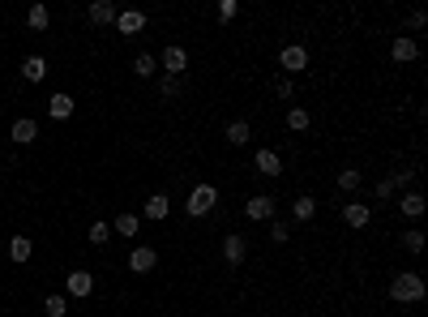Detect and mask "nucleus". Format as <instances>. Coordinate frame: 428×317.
Returning a JSON list of instances; mask_svg holds the SVG:
<instances>
[{"mask_svg": "<svg viewBox=\"0 0 428 317\" xmlns=\"http://www.w3.org/2000/svg\"><path fill=\"white\" fill-rule=\"evenodd\" d=\"M214 206H219V189L201 180V185H193L189 197H184V215H189V219H210Z\"/></svg>", "mask_w": 428, "mask_h": 317, "instance_id": "nucleus-1", "label": "nucleus"}, {"mask_svg": "<svg viewBox=\"0 0 428 317\" xmlns=\"http://www.w3.org/2000/svg\"><path fill=\"white\" fill-rule=\"evenodd\" d=\"M424 296H428V287H424V279H420L415 271H403V275L390 279V300H398V304H420Z\"/></svg>", "mask_w": 428, "mask_h": 317, "instance_id": "nucleus-2", "label": "nucleus"}, {"mask_svg": "<svg viewBox=\"0 0 428 317\" xmlns=\"http://www.w3.org/2000/svg\"><path fill=\"white\" fill-rule=\"evenodd\" d=\"M275 215H279V201L270 193H253L244 201V219L248 223H275Z\"/></svg>", "mask_w": 428, "mask_h": 317, "instance_id": "nucleus-3", "label": "nucleus"}, {"mask_svg": "<svg viewBox=\"0 0 428 317\" xmlns=\"http://www.w3.org/2000/svg\"><path fill=\"white\" fill-rule=\"evenodd\" d=\"M279 69H283V77H300L308 69V47L304 43H287L279 51Z\"/></svg>", "mask_w": 428, "mask_h": 317, "instance_id": "nucleus-4", "label": "nucleus"}, {"mask_svg": "<svg viewBox=\"0 0 428 317\" xmlns=\"http://www.w3.org/2000/svg\"><path fill=\"white\" fill-rule=\"evenodd\" d=\"M244 257H248V236L227 232L223 236V261H227V266H244Z\"/></svg>", "mask_w": 428, "mask_h": 317, "instance_id": "nucleus-5", "label": "nucleus"}, {"mask_svg": "<svg viewBox=\"0 0 428 317\" xmlns=\"http://www.w3.org/2000/svg\"><path fill=\"white\" fill-rule=\"evenodd\" d=\"M172 215V197L168 193H150L146 201H141V219H150V223H163Z\"/></svg>", "mask_w": 428, "mask_h": 317, "instance_id": "nucleus-6", "label": "nucleus"}, {"mask_svg": "<svg viewBox=\"0 0 428 317\" xmlns=\"http://www.w3.org/2000/svg\"><path fill=\"white\" fill-rule=\"evenodd\" d=\"M154 266H158V249H154V244H137V249L129 253V271H133V275H150Z\"/></svg>", "mask_w": 428, "mask_h": 317, "instance_id": "nucleus-7", "label": "nucleus"}, {"mask_svg": "<svg viewBox=\"0 0 428 317\" xmlns=\"http://www.w3.org/2000/svg\"><path fill=\"white\" fill-rule=\"evenodd\" d=\"M158 69H163L168 77H180V73L189 69V51H184V47H176V43H172V47H163V61H158Z\"/></svg>", "mask_w": 428, "mask_h": 317, "instance_id": "nucleus-8", "label": "nucleus"}, {"mask_svg": "<svg viewBox=\"0 0 428 317\" xmlns=\"http://www.w3.org/2000/svg\"><path fill=\"white\" fill-rule=\"evenodd\" d=\"M420 56V43H415V35H398L394 43H390V61L394 65H411Z\"/></svg>", "mask_w": 428, "mask_h": 317, "instance_id": "nucleus-9", "label": "nucleus"}, {"mask_svg": "<svg viewBox=\"0 0 428 317\" xmlns=\"http://www.w3.org/2000/svg\"><path fill=\"white\" fill-rule=\"evenodd\" d=\"M343 223H347V228H355V232H360V228H368V223H372V206L351 197V201L343 206Z\"/></svg>", "mask_w": 428, "mask_h": 317, "instance_id": "nucleus-10", "label": "nucleus"}, {"mask_svg": "<svg viewBox=\"0 0 428 317\" xmlns=\"http://www.w3.org/2000/svg\"><path fill=\"white\" fill-rule=\"evenodd\" d=\"M65 292L77 296V300L94 296V275H90V271H69V275H65Z\"/></svg>", "mask_w": 428, "mask_h": 317, "instance_id": "nucleus-11", "label": "nucleus"}, {"mask_svg": "<svg viewBox=\"0 0 428 317\" xmlns=\"http://www.w3.org/2000/svg\"><path fill=\"white\" fill-rule=\"evenodd\" d=\"M253 168H257L261 176H283V158H279V150H270V146H261V150L253 154Z\"/></svg>", "mask_w": 428, "mask_h": 317, "instance_id": "nucleus-12", "label": "nucleus"}, {"mask_svg": "<svg viewBox=\"0 0 428 317\" xmlns=\"http://www.w3.org/2000/svg\"><path fill=\"white\" fill-rule=\"evenodd\" d=\"M73 108H77V103H73V94H65V90H56V94L47 99V116L56 120V125H61V120H69V116H73Z\"/></svg>", "mask_w": 428, "mask_h": 317, "instance_id": "nucleus-13", "label": "nucleus"}, {"mask_svg": "<svg viewBox=\"0 0 428 317\" xmlns=\"http://www.w3.org/2000/svg\"><path fill=\"white\" fill-rule=\"evenodd\" d=\"M112 232L125 236V240H133V236L141 232V215H133V210H120V215L112 219Z\"/></svg>", "mask_w": 428, "mask_h": 317, "instance_id": "nucleus-14", "label": "nucleus"}, {"mask_svg": "<svg viewBox=\"0 0 428 317\" xmlns=\"http://www.w3.org/2000/svg\"><path fill=\"white\" fill-rule=\"evenodd\" d=\"M116 18H120V9L112 5V0H94L90 5V22L94 26H116Z\"/></svg>", "mask_w": 428, "mask_h": 317, "instance_id": "nucleus-15", "label": "nucleus"}, {"mask_svg": "<svg viewBox=\"0 0 428 317\" xmlns=\"http://www.w3.org/2000/svg\"><path fill=\"white\" fill-rule=\"evenodd\" d=\"M133 77H141V82L158 77V56H154V51H137V56H133Z\"/></svg>", "mask_w": 428, "mask_h": 317, "instance_id": "nucleus-16", "label": "nucleus"}, {"mask_svg": "<svg viewBox=\"0 0 428 317\" xmlns=\"http://www.w3.org/2000/svg\"><path fill=\"white\" fill-rule=\"evenodd\" d=\"M317 215V197L313 193H300L296 201H291V223H308Z\"/></svg>", "mask_w": 428, "mask_h": 317, "instance_id": "nucleus-17", "label": "nucleus"}, {"mask_svg": "<svg viewBox=\"0 0 428 317\" xmlns=\"http://www.w3.org/2000/svg\"><path fill=\"white\" fill-rule=\"evenodd\" d=\"M9 137H13L18 146H30V142L39 137V125H34L30 116H18V120H13V129H9Z\"/></svg>", "mask_w": 428, "mask_h": 317, "instance_id": "nucleus-18", "label": "nucleus"}, {"mask_svg": "<svg viewBox=\"0 0 428 317\" xmlns=\"http://www.w3.org/2000/svg\"><path fill=\"white\" fill-rule=\"evenodd\" d=\"M116 30H120V35H141V30H146V13H137V9H125V13L116 18Z\"/></svg>", "mask_w": 428, "mask_h": 317, "instance_id": "nucleus-19", "label": "nucleus"}, {"mask_svg": "<svg viewBox=\"0 0 428 317\" xmlns=\"http://www.w3.org/2000/svg\"><path fill=\"white\" fill-rule=\"evenodd\" d=\"M424 206H428V201H424V193H415V189L398 197V210H403V219H420V215H424Z\"/></svg>", "mask_w": 428, "mask_h": 317, "instance_id": "nucleus-20", "label": "nucleus"}, {"mask_svg": "<svg viewBox=\"0 0 428 317\" xmlns=\"http://www.w3.org/2000/svg\"><path fill=\"white\" fill-rule=\"evenodd\" d=\"M30 253H34V240H26V236H9V261H30Z\"/></svg>", "mask_w": 428, "mask_h": 317, "instance_id": "nucleus-21", "label": "nucleus"}, {"mask_svg": "<svg viewBox=\"0 0 428 317\" xmlns=\"http://www.w3.org/2000/svg\"><path fill=\"white\" fill-rule=\"evenodd\" d=\"M22 77H26V82H43V77H47V61H43V56H26V61H22Z\"/></svg>", "mask_w": 428, "mask_h": 317, "instance_id": "nucleus-22", "label": "nucleus"}, {"mask_svg": "<svg viewBox=\"0 0 428 317\" xmlns=\"http://www.w3.org/2000/svg\"><path fill=\"white\" fill-rule=\"evenodd\" d=\"M227 142H232V146H248V142H253L248 120H232V125H227Z\"/></svg>", "mask_w": 428, "mask_h": 317, "instance_id": "nucleus-23", "label": "nucleus"}, {"mask_svg": "<svg viewBox=\"0 0 428 317\" xmlns=\"http://www.w3.org/2000/svg\"><path fill=\"white\" fill-rule=\"evenodd\" d=\"M47 22H51L47 5H30V9H26V26H30V30H47Z\"/></svg>", "mask_w": 428, "mask_h": 317, "instance_id": "nucleus-24", "label": "nucleus"}, {"mask_svg": "<svg viewBox=\"0 0 428 317\" xmlns=\"http://www.w3.org/2000/svg\"><path fill=\"white\" fill-rule=\"evenodd\" d=\"M43 313H47V317H65V313H69V296H61V292H51V296L43 300Z\"/></svg>", "mask_w": 428, "mask_h": 317, "instance_id": "nucleus-25", "label": "nucleus"}, {"mask_svg": "<svg viewBox=\"0 0 428 317\" xmlns=\"http://www.w3.org/2000/svg\"><path fill=\"white\" fill-rule=\"evenodd\" d=\"M308 125H313V116H308V108H291V112H287V129H291V133H304Z\"/></svg>", "mask_w": 428, "mask_h": 317, "instance_id": "nucleus-26", "label": "nucleus"}, {"mask_svg": "<svg viewBox=\"0 0 428 317\" xmlns=\"http://www.w3.org/2000/svg\"><path fill=\"white\" fill-rule=\"evenodd\" d=\"M360 180H364V176H360V168H343V172H339V180H334V185H339V189H343V193H355V189H360Z\"/></svg>", "mask_w": 428, "mask_h": 317, "instance_id": "nucleus-27", "label": "nucleus"}, {"mask_svg": "<svg viewBox=\"0 0 428 317\" xmlns=\"http://www.w3.org/2000/svg\"><path fill=\"white\" fill-rule=\"evenodd\" d=\"M403 249H407V253H424V232H420V228H407V232H403Z\"/></svg>", "mask_w": 428, "mask_h": 317, "instance_id": "nucleus-28", "label": "nucleus"}, {"mask_svg": "<svg viewBox=\"0 0 428 317\" xmlns=\"http://www.w3.org/2000/svg\"><path fill=\"white\" fill-rule=\"evenodd\" d=\"M90 240H94V244H107V240H112V223H107V219H94V223H90Z\"/></svg>", "mask_w": 428, "mask_h": 317, "instance_id": "nucleus-29", "label": "nucleus"}, {"mask_svg": "<svg viewBox=\"0 0 428 317\" xmlns=\"http://www.w3.org/2000/svg\"><path fill=\"white\" fill-rule=\"evenodd\" d=\"M287 240H291V223L275 219V223H270V244H287Z\"/></svg>", "mask_w": 428, "mask_h": 317, "instance_id": "nucleus-30", "label": "nucleus"}, {"mask_svg": "<svg viewBox=\"0 0 428 317\" xmlns=\"http://www.w3.org/2000/svg\"><path fill=\"white\" fill-rule=\"evenodd\" d=\"M158 94H163V99H176V94H180V77H168V73H163V77H158Z\"/></svg>", "mask_w": 428, "mask_h": 317, "instance_id": "nucleus-31", "label": "nucleus"}, {"mask_svg": "<svg viewBox=\"0 0 428 317\" xmlns=\"http://www.w3.org/2000/svg\"><path fill=\"white\" fill-rule=\"evenodd\" d=\"M372 193H377V201H390V197H394L398 189H394V180H390V176H382L377 185H372Z\"/></svg>", "mask_w": 428, "mask_h": 317, "instance_id": "nucleus-32", "label": "nucleus"}, {"mask_svg": "<svg viewBox=\"0 0 428 317\" xmlns=\"http://www.w3.org/2000/svg\"><path fill=\"white\" fill-rule=\"evenodd\" d=\"M240 18V0H219V22H232Z\"/></svg>", "mask_w": 428, "mask_h": 317, "instance_id": "nucleus-33", "label": "nucleus"}, {"mask_svg": "<svg viewBox=\"0 0 428 317\" xmlns=\"http://www.w3.org/2000/svg\"><path fill=\"white\" fill-rule=\"evenodd\" d=\"M424 26H428V13L424 9H411L407 13V30H424Z\"/></svg>", "mask_w": 428, "mask_h": 317, "instance_id": "nucleus-34", "label": "nucleus"}, {"mask_svg": "<svg viewBox=\"0 0 428 317\" xmlns=\"http://www.w3.org/2000/svg\"><path fill=\"white\" fill-rule=\"evenodd\" d=\"M275 94H279V99H291V94H296L291 77H279V82H275Z\"/></svg>", "mask_w": 428, "mask_h": 317, "instance_id": "nucleus-35", "label": "nucleus"}, {"mask_svg": "<svg viewBox=\"0 0 428 317\" xmlns=\"http://www.w3.org/2000/svg\"><path fill=\"white\" fill-rule=\"evenodd\" d=\"M390 180H394V189H398V185H411V180H415V168H403V172H394Z\"/></svg>", "mask_w": 428, "mask_h": 317, "instance_id": "nucleus-36", "label": "nucleus"}, {"mask_svg": "<svg viewBox=\"0 0 428 317\" xmlns=\"http://www.w3.org/2000/svg\"><path fill=\"white\" fill-rule=\"evenodd\" d=\"M0 154H5V146H0Z\"/></svg>", "mask_w": 428, "mask_h": 317, "instance_id": "nucleus-37", "label": "nucleus"}]
</instances>
